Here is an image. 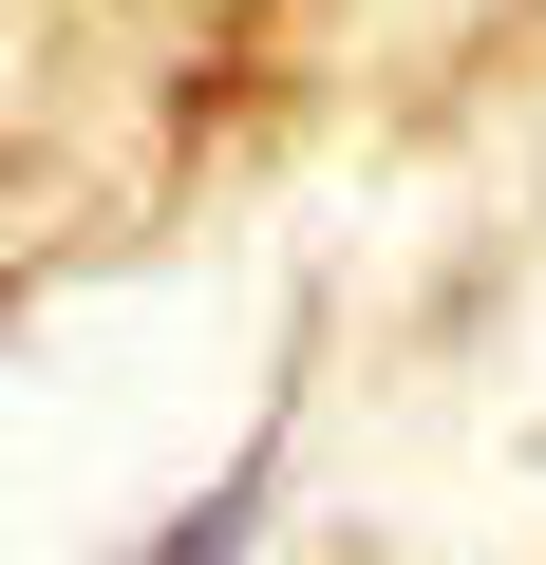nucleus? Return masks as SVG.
<instances>
[{"label":"nucleus","instance_id":"f257e3e1","mask_svg":"<svg viewBox=\"0 0 546 565\" xmlns=\"http://www.w3.org/2000/svg\"><path fill=\"white\" fill-rule=\"evenodd\" d=\"M226 546H245V490H207V509H189V546H170V565H226Z\"/></svg>","mask_w":546,"mask_h":565}]
</instances>
